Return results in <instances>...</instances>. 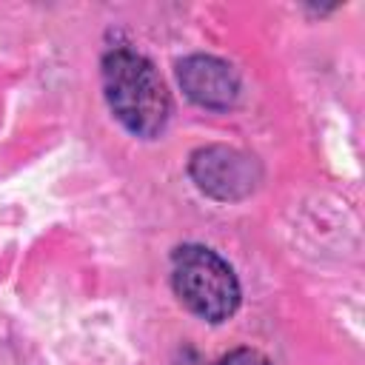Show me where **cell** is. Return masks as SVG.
<instances>
[{"mask_svg":"<svg viewBox=\"0 0 365 365\" xmlns=\"http://www.w3.org/2000/svg\"><path fill=\"white\" fill-rule=\"evenodd\" d=\"M106 100L114 117L137 137H154L168 120V91L154 66L134 51H111L103 63Z\"/></svg>","mask_w":365,"mask_h":365,"instance_id":"6da1fadb","label":"cell"},{"mask_svg":"<svg viewBox=\"0 0 365 365\" xmlns=\"http://www.w3.org/2000/svg\"><path fill=\"white\" fill-rule=\"evenodd\" d=\"M171 279L180 302L208 322L228 319L240 305V282L231 265L202 245L177 248Z\"/></svg>","mask_w":365,"mask_h":365,"instance_id":"7a4b0ae2","label":"cell"},{"mask_svg":"<svg viewBox=\"0 0 365 365\" xmlns=\"http://www.w3.org/2000/svg\"><path fill=\"white\" fill-rule=\"evenodd\" d=\"M180 83L185 94L208 108H228L237 97V74L217 57H188L180 66Z\"/></svg>","mask_w":365,"mask_h":365,"instance_id":"3957f363","label":"cell"},{"mask_svg":"<svg viewBox=\"0 0 365 365\" xmlns=\"http://www.w3.org/2000/svg\"><path fill=\"white\" fill-rule=\"evenodd\" d=\"M217 365H271L259 351H251V348H240V351H231L228 356H222Z\"/></svg>","mask_w":365,"mask_h":365,"instance_id":"277c9868","label":"cell"}]
</instances>
